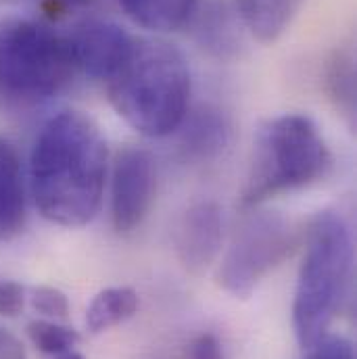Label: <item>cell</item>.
I'll list each match as a JSON object with an SVG mask.
<instances>
[{"instance_id":"obj_19","label":"cell","mask_w":357,"mask_h":359,"mask_svg":"<svg viewBox=\"0 0 357 359\" xmlns=\"http://www.w3.org/2000/svg\"><path fill=\"white\" fill-rule=\"evenodd\" d=\"M23 303H25L23 286L13 280H2L0 282V313L6 318H15L21 313Z\"/></svg>"},{"instance_id":"obj_22","label":"cell","mask_w":357,"mask_h":359,"mask_svg":"<svg viewBox=\"0 0 357 359\" xmlns=\"http://www.w3.org/2000/svg\"><path fill=\"white\" fill-rule=\"evenodd\" d=\"M46 2L57 11H67V8H84L94 4L96 0H46Z\"/></svg>"},{"instance_id":"obj_10","label":"cell","mask_w":357,"mask_h":359,"mask_svg":"<svg viewBox=\"0 0 357 359\" xmlns=\"http://www.w3.org/2000/svg\"><path fill=\"white\" fill-rule=\"evenodd\" d=\"M25 188L19 153L0 138V241L17 236L25 226Z\"/></svg>"},{"instance_id":"obj_2","label":"cell","mask_w":357,"mask_h":359,"mask_svg":"<svg viewBox=\"0 0 357 359\" xmlns=\"http://www.w3.org/2000/svg\"><path fill=\"white\" fill-rule=\"evenodd\" d=\"M105 86L117 115L144 136H168L188 115L190 69L178 48L163 40L132 38Z\"/></svg>"},{"instance_id":"obj_3","label":"cell","mask_w":357,"mask_h":359,"mask_svg":"<svg viewBox=\"0 0 357 359\" xmlns=\"http://www.w3.org/2000/svg\"><path fill=\"white\" fill-rule=\"evenodd\" d=\"M351 266L353 243L349 226L335 211L318 213L305 234V257L292 303V326L303 349L328 337V328L349 290Z\"/></svg>"},{"instance_id":"obj_23","label":"cell","mask_w":357,"mask_h":359,"mask_svg":"<svg viewBox=\"0 0 357 359\" xmlns=\"http://www.w3.org/2000/svg\"><path fill=\"white\" fill-rule=\"evenodd\" d=\"M53 359H84V355H82V353H78L76 349H69V351H63V353L55 355Z\"/></svg>"},{"instance_id":"obj_15","label":"cell","mask_w":357,"mask_h":359,"mask_svg":"<svg viewBox=\"0 0 357 359\" xmlns=\"http://www.w3.org/2000/svg\"><path fill=\"white\" fill-rule=\"evenodd\" d=\"M349 50H339L332 55L326 67V90L337 109L353 119L356 115V65Z\"/></svg>"},{"instance_id":"obj_7","label":"cell","mask_w":357,"mask_h":359,"mask_svg":"<svg viewBox=\"0 0 357 359\" xmlns=\"http://www.w3.org/2000/svg\"><path fill=\"white\" fill-rule=\"evenodd\" d=\"M155 163L149 151L126 147L119 151L111 182V219L119 234L136 230L155 201Z\"/></svg>"},{"instance_id":"obj_1","label":"cell","mask_w":357,"mask_h":359,"mask_svg":"<svg viewBox=\"0 0 357 359\" xmlns=\"http://www.w3.org/2000/svg\"><path fill=\"white\" fill-rule=\"evenodd\" d=\"M32 192L40 213L63 228L94 219L107 176V142L98 126L80 111L50 117L32 151Z\"/></svg>"},{"instance_id":"obj_14","label":"cell","mask_w":357,"mask_h":359,"mask_svg":"<svg viewBox=\"0 0 357 359\" xmlns=\"http://www.w3.org/2000/svg\"><path fill=\"white\" fill-rule=\"evenodd\" d=\"M138 309V294L130 286H113L100 290L88 307L86 326L92 334H100L126 320Z\"/></svg>"},{"instance_id":"obj_8","label":"cell","mask_w":357,"mask_h":359,"mask_svg":"<svg viewBox=\"0 0 357 359\" xmlns=\"http://www.w3.org/2000/svg\"><path fill=\"white\" fill-rule=\"evenodd\" d=\"M65 38L69 42L76 72L105 82L123 59L134 36L113 21L86 19Z\"/></svg>"},{"instance_id":"obj_17","label":"cell","mask_w":357,"mask_h":359,"mask_svg":"<svg viewBox=\"0 0 357 359\" xmlns=\"http://www.w3.org/2000/svg\"><path fill=\"white\" fill-rule=\"evenodd\" d=\"M34 307L48 318H65L69 313V301L65 292L53 286H38L32 294Z\"/></svg>"},{"instance_id":"obj_18","label":"cell","mask_w":357,"mask_h":359,"mask_svg":"<svg viewBox=\"0 0 357 359\" xmlns=\"http://www.w3.org/2000/svg\"><path fill=\"white\" fill-rule=\"evenodd\" d=\"M307 351L305 359H356L353 345L341 337H324Z\"/></svg>"},{"instance_id":"obj_11","label":"cell","mask_w":357,"mask_h":359,"mask_svg":"<svg viewBox=\"0 0 357 359\" xmlns=\"http://www.w3.org/2000/svg\"><path fill=\"white\" fill-rule=\"evenodd\" d=\"M305 0H236L245 27L260 42L278 40L297 17Z\"/></svg>"},{"instance_id":"obj_5","label":"cell","mask_w":357,"mask_h":359,"mask_svg":"<svg viewBox=\"0 0 357 359\" xmlns=\"http://www.w3.org/2000/svg\"><path fill=\"white\" fill-rule=\"evenodd\" d=\"M74 57L65 36L34 19L0 23V104L25 111L44 104L72 82Z\"/></svg>"},{"instance_id":"obj_6","label":"cell","mask_w":357,"mask_h":359,"mask_svg":"<svg viewBox=\"0 0 357 359\" xmlns=\"http://www.w3.org/2000/svg\"><path fill=\"white\" fill-rule=\"evenodd\" d=\"M299 243L297 228L278 211L247 213L217 271L220 286L236 299H249Z\"/></svg>"},{"instance_id":"obj_20","label":"cell","mask_w":357,"mask_h":359,"mask_svg":"<svg viewBox=\"0 0 357 359\" xmlns=\"http://www.w3.org/2000/svg\"><path fill=\"white\" fill-rule=\"evenodd\" d=\"M190 359H224V353L215 337L203 334L190 345Z\"/></svg>"},{"instance_id":"obj_16","label":"cell","mask_w":357,"mask_h":359,"mask_svg":"<svg viewBox=\"0 0 357 359\" xmlns=\"http://www.w3.org/2000/svg\"><path fill=\"white\" fill-rule=\"evenodd\" d=\"M27 334L38 351H42L44 355H53V358L63 351L74 349L80 343V334L74 328H67L55 322H44V320L32 322L27 326Z\"/></svg>"},{"instance_id":"obj_4","label":"cell","mask_w":357,"mask_h":359,"mask_svg":"<svg viewBox=\"0 0 357 359\" xmlns=\"http://www.w3.org/2000/svg\"><path fill=\"white\" fill-rule=\"evenodd\" d=\"M330 170V149L309 117L299 113L274 117L257 134L243 207L255 209L280 194L309 188Z\"/></svg>"},{"instance_id":"obj_13","label":"cell","mask_w":357,"mask_h":359,"mask_svg":"<svg viewBox=\"0 0 357 359\" xmlns=\"http://www.w3.org/2000/svg\"><path fill=\"white\" fill-rule=\"evenodd\" d=\"M119 6L144 29L176 32L194 17L198 0H119Z\"/></svg>"},{"instance_id":"obj_21","label":"cell","mask_w":357,"mask_h":359,"mask_svg":"<svg viewBox=\"0 0 357 359\" xmlns=\"http://www.w3.org/2000/svg\"><path fill=\"white\" fill-rule=\"evenodd\" d=\"M0 359H25L21 343L4 328H0Z\"/></svg>"},{"instance_id":"obj_9","label":"cell","mask_w":357,"mask_h":359,"mask_svg":"<svg viewBox=\"0 0 357 359\" xmlns=\"http://www.w3.org/2000/svg\"><path fill=\"white\" fill-rule=\"evenodd\" d=\"M224 217L215 201L194 203L176 226L174 245L186 271L201 276L213 266L222 249Z\"/></svg>"},{"instance_id":"obj_12","label":"cell","mask_w":357,"mask_h":359,"mask_svg":"<svg viewBox=\"0 0 357 359\" xmlns=\"http://www.w3.org/2000/svg\"><path fill=\"white\" fill-rule=\"evenodd\" d=\"M230 142V123L228 117L211 107L196 111L188 119V128L182 136V147L188 157L207 161L217 157Z\"/></svg>"}]
</instances>
